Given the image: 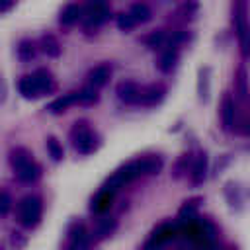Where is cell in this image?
I'll use <instances>...</instances> for the list:
<instances>
[{
	"instance_id": "6da1fadb",
	"label": "cell",
	"mask_w": 250,
	"mask_h": 250,
	"mask_svg": "<svg viewBox=\"0 0 250 250\" xmlns=\"http://www.w3.org/2000/svg\"><path fill=\"white\" fill-rule=\"evenodd\" d=\"M70 139H72L74 150L80 154H92L100 146V137L84 119L74 123V127L70 129Z\"/></svg>"
},
{
	"instance_id": "7a4b0ae2",
	"label": "cell",
	"mask_w": 250,
	"mask_h": 250,
	"mask_svg": "<svg viewBox=\"0 0 250 250\" xmlns=\"http://www.w3.org/2000/svg\"><path fill=\"white\" fill-rule=\"evenodd\" d=\"M16 213H18L20 225H23L25 229L37 227L39 221H41V215H43V203H41L39 197L27 195V197H23V199L18 203Z\"/></svg>"
},
{
	"instance_id": "3957f363",
	"label": "cell",
	"mask_w": 250,
	"mask_h": 250,
	"mask_svg": "<svg viewBox=\"0 0 250 250\" xmlns=\"http://www.w3.org/2000/svg\"><path fill=\"white\" fill-rule=\"evenodd\" d=\"M141 176V170H139V164H137V160H133V162H127L125 166H121V168H117L107 180H105V184L102 186L104 189H107V191H117L119 188H123L125 184H129V182H133V180H137Z\"/></svg>"
},
{
	"instance_id": "277c9868",
	"label": "cell",
	"mask_w": 250,
	"mask_h": 250,
	"mask_svg": "<svg viewBox=\"0 0 250 250\" xmlns=\"http://www.w3.org/2000/svg\"><path fill=\"white\" fill-rule=\"evenodd\" d=\"M176 234H178V230L172 223H162L150 232V236L145 240L141 250H162L170 240L176 238Z\"/></svg>"
},
{
	"instance_id": "5b68a950",
	"label": "cell",
	"mask_w": 250,
	"mask_h": 250,
	"mask_svg": "<svg viewBox=\"0 0 250 250\" xmlns=\"http://www.w3.org/2000/svg\"><path fill=\"white\" fill-rule=\"evenodd\" d=\"M107 20H109V8L105 6V2L92 0L82 8V21L86 27H100Z\"/></svg>"
},
{
	"instance_id": "8992f818",
	"label": "cell",
	"mask_w": 250,
	"mask_h": 250,
	"mask_svg": "<svg viewBox=\"0 0 250 250\" xmlns=\"http://www.w3.org/2000/svg\"><path fill=\"white\" fill-rule=\"evenodd\" d=\"M234 25H236V33H238L242 51L248 53V47H250V31H248V25H246V6H244V0H238L236 6H234Z\"/></svg>"
},
{
	"instance_id": "52a82bcc",
	"label": "cell",
	"mask_w": 250,
	"mask_h": 250,
	"mask_svg": "<svg viewBox=\"0 0 250 250\" xmlns=\"http://www.w3.org/2000/svg\"><path fill=\"white\" fill-rule=\"evenodd\" d=\"M141 86L133 80H123L117 84V98L125 104H139V98H141Z\"/></svg>"
},
{
	"instance_id": "ba28073f",
	"label": "cell",
	"mask_w": 250,
	"mask_h": 250,
	"mask_svg": "<svg viewBox=\"0 0 250 250\" xmlns=\"http://www.w3.org/2000/svg\"><path fill=\"white\" fill-rule=\"evenodd\" d=\"M31 78H33V82H35V88H37L39 96L51 94V92H55V88H57V84H55V80H53V74H51L49 70H45V68H37V70L31 74Z\"/></svg>"
},
{
	"instance_id": "9c48e42d",
	"label": "cell",
	"mask_w": 250,
	"mask_h": 250,
	"mask_svg": "<svg viewBox=\"0 0 250 250\" xmlns=\"http://www.w3.org/2000/svg\"><path fill=\"white\" fill-rule=\"evenodd\" d=\"M14 172H16V178H18L20 182H23V184H31V182H35V180L41 178V166H39L33 158L27 160L25 164L18 166Z\"/></svg>"
},
{
	"instance_id": "30bf717a",
	"label": "cell",
	"mask_w": 250,
	"mask_h": 250,
	"mask_svg": "<svg viewBox=\"0 0 250 250\" xmlns=\"http://www.w3.org/2000/svg\"><path fill=\"white\" fill-rule=\"evenodd\" d=\"M164 94H166V88L162 84H150V86L141 90L139 104H143V105H156V104H160L164 100Z\"/></svg>"
},
{
	"instance_id": "8fae6325",
	"label": "cell",
	"mask_w": 250,
	"mask_h": 250,
	"mask_svg": "<svg viewBox=\"0 0 250 250\" xmlns=\"http://www.w3.org/2000/svg\"><path fill=\"white\" fill-rule=\"evenodd\" d=\"M234 100L230 94H225L221 100V123L225 131H232L234 127Z\"/></svg>"
},
{
	"instance_id": "7c38bea8",
	"label": "cell",
	"mask_w": 250,
	"mask_h": 250,
	"mask_svg": "<svg viewBox=\"0 0 250 250\" xmlns=\"http://www.w3.org/2000/svg\"><path fill=\"white\" fill-rule=\"evenodd\" d=\"M68 238L72 242V248L76 250H86L88 248V242H90V236L86 232V227L82 223H72L70 229H68Z\"/></svg>"
},
{
	"instance_id": "4fadbf2b",
	"label": "cell",
	"mask_w": 250,
	"mask_h": 250,
	"mask_svg": "<svg viewBox=\"0 0 250 250\" xmlns=\"http://www.w3.org/2000/svg\"><path fill=\"white\" fill-rule=\"evenodd\" d=\"M72 104H78V92H68V94H64V96H61V98H57V100H53L45 109L49 111V113H62V111H66Z\"/></svg>"
},
{
	"instance_id": "5bb4252c",
	"label": "cell",
	"mask_w": 250,
	"mask_h": 250,
	"mask_svg": "<svg viewBox=\"0 0 250 250\" xmlns=\"http://www.w3.org/2000/svg\"><path fill=\"white\" fill-rule=\"evenodd\" d=\"M207 166H209V160H207V154L201 152L195 156L193 164H191V170H189V178L193 184H201L205 178H207Z\"/></svg>"
},
{
	"instance_id": "9a60e30c",
	"label": "cell",
	"mask_w": 250,
	"mask_h": 250,
	"mask_svg": "<svg viewBox=\"0 0 250 250\" xmlns=\"http://www.w3.org/2000/svg\"><path fill=\"white\" fill-rule=\"evenodd\" d=\"M113 191H107V189H100L96 195H94V199H92V203H90V209L94 211V213H105L109 207H111V203H113Z\"/></svg>"
},
{
	"instance_id": "2e32d148",
	"label": "cell",
	"mask_w": 250,
	"mask_h": 250,
	"mask_svg": "<svg viewBox=\"0 0 250 250\" xmlns=\"http://www.w3.org/2000/svg\"><path fill=\"white\" fill-rule=\"evenodd\" d=\"M78 20H82V6H80V4L70 2V4H66V6L61 10L59 21H61L62 25H74Z\"/></svg>"
},
{
	"instance_id": "e0dca14e",
	"label": "cell",
	"mask_w": 250,
	"mask_h": 250,
	"mask_svg": "<svg viewBox=\"0 0 250 250\" xmlns=\"http://www.w3.org/2000/svg\"><path fill=\"white\" fill-rule=\"evenodd\" d=\"M139 164V170H141V176H150V174H158L162 170V158L156 156V154H150V156H143L137 160Z\"/></svg>"
},
{
	"instance_id": "ac0fdd59",
	"label": "cell",
	"mask_w": 250,
	"mask_h": 250,
	"mask_svg": "<svg viewBox=\"0 0 250 250\" xmlns=\"http://www.w3.org/2000/svg\"><path fill=\"white\" fill-rule=\"evenodd\" d=\"M109 76H111V68H109V64H98V66H94V68L90 70V74H88V78H90V86H94V88H102V86L109 80Z\"/></svg>"
},
{
	"instance_id": "d6986e66",
	"label": "cell",
	"mask_w": 250,
	"mask_h": 250,
	"mask_svg": "<svg viewBox=\"0 0 250 250\" xmlns=\"http://www.w3.org/2000/svg\"><path fill=\"white\" fill-rule=\"evenodd\" d=\"M209 92H211V68L203 66L199 70V78H197V94L201 102L209 100Z\"/></svg>"
},
{
	"instance_id": "ffe728a7",
	"label": "cell",
	"mask_w": 250,
	"mask_h": 250,
	"mask_svg": "<svg viewBox=\"0 0 250 250\" xmlns=\"http://www.w3.org/2000/svg\"><path fill=\"white\" fill-rule=\"evenodd\" d=\"M41 51H43L47 57H51V59H57V57L61 55L62 47H61V43H59V39H57L55 35H51V33H45V35L41 37Z\"/></svg>"
},
{
	"instance_id": "44dd1931",
	"label": "cell",
	"mask_w": 250,
	"mask_h": 250,
	"mask_svg": "<svg viewBox=\"0 0 250 250\" xmlns=\"http://www.w3.org/2000/svg\"><path fill=\"white\" fill-rule=\"evenodd\" d=\"M18 90H20V94H21L25 100H37V98H41L39 92H37V88H35V82H33L31 74L21 76V78L18 80Z\"/></svg>"
},
{
	"instance_id": "7402d4cb",
	"label": "cell",
	"mask_w": 250,
	"mask_h": 250,
	"mask_svg": "<svg viewBox=\"0 0 250 250\" xmlns=\"http://www.w3.org/2000/svg\"><path fill=\"white\" fill-rule=\"evenodd\" d=\"M35 51L37 49H35V43L31 39H21L18 43V47H16V55H18V59L21 62H29L35 57Z\"/></svg>"
},
{
	"instance_id": "603a6c76",
	"label": "cell",
	"mask_w": 250,
	"mask_h": 250,
	"mask_svg": "<svg viewBox=\"0 0 250 250\" xmlns=\"http://www.w3.org/2000/svg\"><path fill=\"white\" fill-rule=\"evenodd\" d=\"M129 14H131V18L137 21V23H145V21H148L150 20V8L145 4V2H135L133 6H131V10H129Z\"/></svg>"
},
{
	"instance_id": "cb8c5ba5",
	"label": "cell",
	"mask_w": 250,
	"mask_h": 250,
	"mask_svg": "<svg viewBox=\"0 0 250 250\" xmlns=\"http://www.w3.org/2000/svg\"><path fill=\"white\" fill-rule=\"evenodd\" d=\"M115 227H117V221H115V219H102V221L98 223V227H96L94 238H96V240H104V238H107V236L115 230Z\"/></svg>"
},
{
	"instance_id": "d4e9b609",
	"label": "cell",
	"mask_w": 250,
	"mask_h": 250,
	"mask_svg": "<svg viewBox=\"0 0 250 250\" xmlns=\"http://www.w3.org/2000/svg\"><path fill=\"white\" fill-rule=\"evenodd\" d=\"M45 146H47V152H49V156H51L53 162H61V160H62L64 150H62V145L59 143L57 137H47Z\"/></svg>"
},
{
	"instance_id": "484cf974",
	"label": "cell",
	"mask_w": 250,
	"mask_h": 250,
	"mask_svg": "<svg viewBox=\"0 0 250 250\" xmlns=\"http://www.w3.org/2000/svg\"><path fill=\"white\" fill-rule=\"evenodd\" d=\"M27 160H31V152H29L27 148H23V146H18V148H14V150L10 152V164H12L14 170H16L18 166L25 164Z\"/></svg>"
},
{
	"instance_id": "4316f807",
	"label": "cell",
	"mask_w": 250,
	"mask_h": 250,
	"mask_svg": "<svg viewBox=\"0 0 250 250\" xmlns=\"http://www.w3.org/2000/svg\"><path fill=\"white\" fill-rule=\"evenodd\" d=\"M166 41H168V37H166V31H162V29L152 31V33H148V35L145 37V43H146V47H150V49H162V47L166 45Z\"/></svg>"
},
{
	"instance_id": "83f0119b",
	"label": "cell",
	"mask_w": 250,
	"mask_h": 250,
	"mask_svg": "<svg viewBox=\"0 0 250 250\" xmlns=\"http://www.w3.org/2000/svg\"><path fill=\"white\" fill-rule=\"evenodd\" d=\"M234 82H236V94H238V98L244 100L246 94H248V86H246V82H248V74H246V68H244V66H240V68L236 70V78H234Z\"/></svg>"
},
{
	"instance_id": "f1b7e54d",
	"label": "cell",
	"mask_w": 250,
	"mask_h": 250,
	"mask_svg": "<svg viewBox=\"0 0 250 250\" xmlns=\"http://www.w3.org/2000/svg\"><path fill=\"white\" fill-rule=\"evenodd\" d=\"M98 102V90L94 86H86L78 92V104H94Z\"/></svg>"
},
{
	"instance_id": "f546056e",
	"label": "cell",
	"mask_w": 250,
	"mask_h": 250,
	"mask_svg": "<svg viewBox=\"0 0 250 250\" xmlns=\"http://www.w3.org/2000/svg\"><path fill=\"white\" fill-rule=\"evenodd\" d=\"M14 205V199L8 189H0V217H6Z\"/></svg>"
},
{
	"instance_id": "4dcf8cb0",
	"label": "cell",
	"mask_w": 250,
	"mask_h": 250,
	"mask_svg": "<svg viewBox=\"0 0 250 250\" xmlns=\"http://www.w3.org/2000/svg\"><path fill=\"white\" fill-rule=\"evenodd\" d=\"M195 209H197V199L186 201L184 207L180 209V219H182V221H191L193 215H195Z\"/></svg>"
},
{
	"instance_id": "1f68e13d",
	"label": "cell",
	"mask_w": 250,
	"mask_h": 250,
	"mask_svg": "<svg viewBox=\"0 0 250 250\" xmlns=\"http://www.w3.org/2000/svg\"><path fill=\"white\" fill-rule=\"evenodd\" d=\"M135 25H137V21L131 18L129 12H127V14H121V16L117 18V27H119L121 31H131Z\"/></svg>"
},
{
	"instance_id": "d6a6232c",
	"label": "cell",
	"mask_w": 250,
	"mask_h": 250,
	"mask_svg": "<svg viewBox=\"0 0 250 250\" xmlns=\"http://www.w3.org/2000/svg\"><path fill=\"white\" fill-rule=\"evenodd\" d=\"M14 4H16V0H0V14L10 12L14 8Z\"/></svg>"
},
{
	"instance_id": "836d02e7",
	"label": "cell",
	"mask_w": 250,
	"mask_h": 250,
	"mask_svg": "<svg viewBox=\"0 0 250 250\" xmlns=\"http://www.w3.org/2000/svg\"><path fill=\"white\" fill-rule=\"evenodd\" d=\"M6 94H8V88H6V82H4V76L0 72V104L6 100Z\"/></svg>"
},
{
	"instance_id": "e575fe53",
	"label": "cell",
	"mask_w": 250,
	"mask_h": 250,
	"mask_svg": "<svg viewBox=\"0 0 250 250\" xmlns=\"http://www.w3.org/2000/svg\"><path fill=\"white\" fill-rule=\"evenodd\" d=\"M225 250H236V248H225Z\"/></svg>"
},
{
	"instance_id": "d590c367",
	"label": "cell",
	"mask_w": 250,
	"mask_h": 250,
	"mask_svg": "<svg viewBox=\"0 0 250 250\" xmlns=\"http://www.w3.org/2000/svg\"><path fill=\"white\" fill-rule=\"evenodd\" d=\"M68 250H76V248H72V246H70V248H68Z\"/></svg>"
},
{
	"instance_id": "8d00e7d4",
	"label": "cell",
	"mask_w": 250,
	"mask_h": 250,
	"mask_svg": "<svg viewBox=\"0 0 250 250\" xmlns=\"http://www.w3.org/2000/svg\"><path fill=\"white\" fill-rule=\"evenodd\" d=\"M248 133H250V127H248Z\"/></svg>"
},
{
	"instance_id": "74e56055",
	"label": "cell",
	"mask_w": 250,
	"mask_h": 250,
	"mask_svg": "<svg viewBox=\"0 0 250 250\" xmlns=\"http://www.w3.org/2000/svg\"><path fill=\"white\" fill-rule=\"evenodd\" d=\"M100 2H104V0H100Z\"/></svg>"
}]
</instances>
